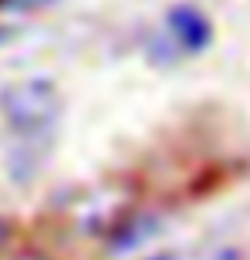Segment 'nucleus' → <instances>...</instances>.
Here are the masks:
<instances>
[{"mask_svg": "<svg viewBox=\"0 0 250 260\" xmlns=\"http://www.w3.org/2000/svg\"><path fill=\"white\" fill-rule=\"evenodd\" d=\"M0 115L7 125V166L17 179H27L48 159L61 122V98L48 78H20L0 88Z\"/></svg>", "mask_w": 250, "mask_h": 260, "instance_id": "nucleus-1", "label": "nucleus"}, {"mask_svg": "<svg viewBox=\"0 0 250 260\" xmlns=\"http://www.w3.org/2000/svg\"><path fill=\"white\" fill-rule=\"evenodd\" d=\"M166 24H169V38L183 51H200L210 41V20L203 17L196 7H173Z\"/></svg>", "mask_w": 250, "mask_h": 260, "instance_id": "nucleus-2", "label": "nucleus"}, {"mask_svg": "<svg viewBox=\"0 0 250 260\" xmlns=\"http://www.w3.org/2000/svg\"><path fill=\"white\" fill-rule=\"evenodd\" d=\"M0 38H4V30H0Z\"/></svg>", "mask_w": 250, "mask_h": 260, "instance_id": "nucleus-3", "label": "nucleus"}]
</instances>
